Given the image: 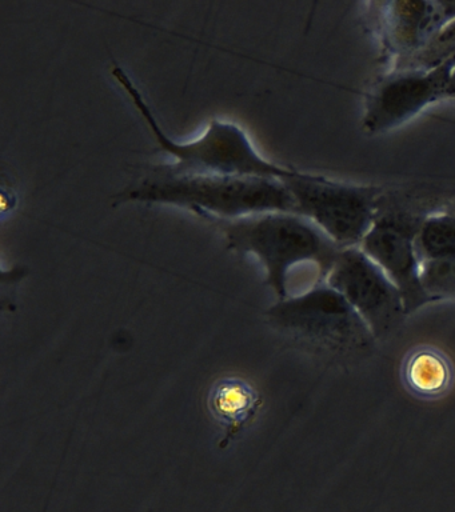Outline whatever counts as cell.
<instances>
[{
  "instance_id": "12",
  "label": "cell",
  "mask_w": 455,
  "mask_h": 512,
  "mask_svg": "<svg viewBox=\"0 0 455 512\" xmlns=\"http://www.w3.org/2000/svg\"><path fill=\"white\" fill-rule=\"evenodd\" d=\"M405 376L411 390L419 395L434 396L449 386L451 371L449 363L438 352L421 350L410 356Z\"/></svg>"
},
{
  "instance_id": "16",
  "label": "cell",
  "mask_w": 455,
  "mask_h": 512,
  "mask_svg": "<svg viewBox=\"0 0 455 512\" xmlns=\"http://www.w3.org/2000/svg\"><path fill=\"white\" fill-rule=\"evenodd\" d=\"M454 63H455V60H454Z\"/></svg>"
},
{
  "instance_id": "2",
  "label": "cell",
  "mask_w": 455,
  "mask_h": 512,
  "mask_svg": "<svg viewBox=\"0 0 455 512\" xmlns=\"http://www.w3.org/2000/svg\"><path fill=\"white\" fill-rule=\"evenodd\" d=\"M111 75L121 84L139 114L145 119L159 148L175 159L173 163L155 167V174L259 176L281 180L298 174L297 170L279 166L263 158L250 142L246 132L235 123L213 120L199 138L190 142H175L159 126L149 103L143 98L141 90L129 74L123 68L114 66Z\"/></svg>"
},
{
  "instance_id": "3",
  "label": "cell",
  "mask_w": 455,
  "mask_h": 512,
  "mask_svg": "<svg viewBox=\"0 0 455 512\" xmlns=\"http://www.w3.org/2000/svg\"><path fill=\"white\" fill-rule=\"evenodd\" d=\"M219 224H223L229 248L257 256L265 267L267 286L278 300L289 298L287 279L291 268L314 263L319 282H325L342 250L317 224L295 212H267L219 220Z\"/></svg>"
},
{
  "instance_id": "11",
  "label": "cell",
  "mask_w": 455,
  "mask_h": 512,
  "mask_svg": "<svg viewBox=\"0 0 455 512\" xmlns=\"http://www.w3.org/2000/svg\"><path fill=\"white\" fill-rule=\"evenodd\" d=\"M417 248L422 263L455 258V212H437L421 219Z\"/></svg>"
},
{
  "instance_id": "5",
  "label": "cell",
  "mask_w": 455,
  "mask_h": 512,
  "mask_svg": "<svg viewBox=\"0 0 455 512\" xmlns=\"http://www.w3.org/2000/svg\"><path fill=\"white\" fill-rule=\"evenodd\" d=\"M306 216L341 248L359 247L381 214V188L298 171L283 180Z\"/></svg>"
},
{
  "instance_id": "13",
  "label": "cell",
  "mask_w": 455,
  "mask_h": 512,
  "mask_svg": "<svg viewBox=\"0 0 455 512\" xmlns=\"http://www.w3.org/2000/svg\"><path fill=\"white\" fill-rule=\"evenodd\" d=\"M455 60V19L447 23L421 51L398 64L391 71H431L453 64Z\"/></svg>"
},
{
  "instance_id": "6",
  "label": "cell",
  "mask_w": 455,
  "mask_h": 512,
  "mask_svg": "<svg viewBox=\"0 0 455 512\" xmlns=\"http://www.w3.org/2000/svg\"><path fill=\"white\" fill-rule=\"evenodd\" d=\"M325 282L358 312L375 339L385 338L407 315L397 286L361 247L342 248Z\"/></svg>"
},
{
  "instance_id": "7",
  "label": "cell",
  "mask_w": 455,
  "mask_h": 512,
  "mask_svg": "<svg viewBox=\"0 0 455 512\" xmlns=\"http://www.w3.org/2000/svg\"><path fill=\"white\" fill-rule=\"evenodd\" d=\"M450 67L447 64L431 71H390L367 96L363 130L370 135L386 134L446 99Z\"/></svg>"
},
{
  "instance_id": "10",
  "label": "cell",
  "mask_w": 455,
  "mask_h": 512,
  "mask_svg": "<svg viewBox=\"0 0 455 512\" xmlns=\"http://www.w3.org/2000/svg\"><path fill=\"white\" fill-rule=\"evenodd\" d=\"M262 396L245 378L226 375L211 384L206 396L207 411L222 430L219 447L225 448L257 418Z\"/></svg>"
},
{
  "instance_id": "8",
  "label": "cell",
  "mask_w": 455,
  "mask_h": 512,
  "mask_svg": "<svg viewBox=\"0 0 455 512\" xmlns=\"http://www.w3.org/2000/svg\"><path fill=\"white\" fill-rule=\"evenodd\" d=\"M419 222L379 214L359 246L397 286L407 315L434 302L423 284V263L417 248Z\"/></svg>"
},
{
  "instance_id": "9",
  "label": "cell",
  "mask_w": 455,
  "mask_h": 512,
  "mask_svg": "<svg viewBox=\"0 0 455 512\" xmlns=\"http://www.w3.org/2000/svg\"><path fill=\"white\" fill-rule=\"evenodd\" d=\"M379 32L393 68L421 51L455 19V2H387L379 4Z\"/></svg>"
},
{
  "instance_id": "4",
  "label": "cell",
  "mask_w": 455,
  "mask_h": 512,
  "mask_svg": "<svg viewBox=\"0 0 455 512\" xmlns=\"http://www.w3.org/2000/svg\"><path fill=\"white\" fill-rule=\"evenodd\" d=\"M267 319L286 338L325 354L357 355L370 350L375 340L365 320L326 282L278 300Z\"/></svg>"
},
{
  "instance_id": "15",
  "label": "cell",
  "mask_w": 455,
  "mask_h": 512,
  "mask_svg": "<svg viewBox=\"0 0 455 512\" xmlns=\"http://www.w3.org/2000/svg\"><path fill=\"white\" fill-rule=\"evenodd\" d=\"M446 99L455 100V63L451 64L449 76H447Z\"/></svg>"
},
{
  "instance_id": "1",
  "label": "cell",
  "mask_w": 455,
  "mask_h": 512,
  "mask_svg": "<svg viewBox=\"0 0 455 512\" xmlns=\"http://www.w3.org/2000/svg\"><path fill=\"white\" fill-rule=\"evenodd\" d=\"M119 203L170 204L219 220L267 212H295L297 202L281 179L259 176L183 175L151 172L117 196Z\"/></svg>"
},
{
  "instance_id": "14",
  "label": "cell",
  "mask_w": 455,
  "mask_h": 512,
  "mask_svg": "<svg viewBox=\"0 0 455 512\" xmlns=\"http://www.w3.org/2000/svg\"><path fill=\"white\" fill-rule=\"evenodd\" d=\"M422 278L434 302L455 299V258L423 263Z\"/></svg>"
}]
</instances>
